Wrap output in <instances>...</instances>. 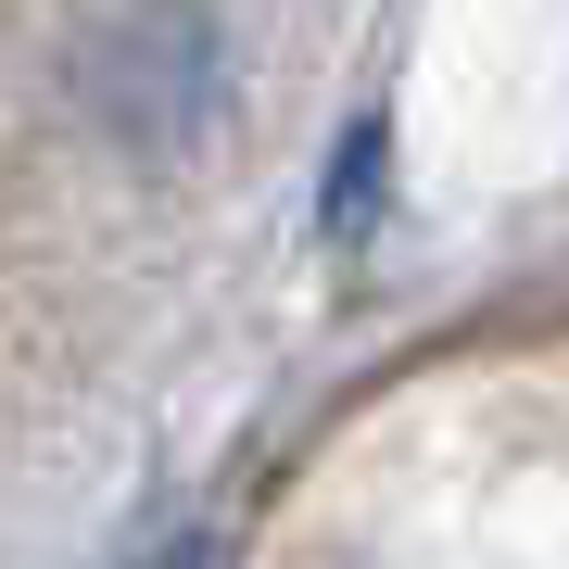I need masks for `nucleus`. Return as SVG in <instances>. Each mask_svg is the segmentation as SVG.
<instances>
[{
    "label": "nucleus",
    "mask_w": 569,
    "mask_h": 569,
    "mask_svg": "<svg viewBox=\"0 0 569 569\" xmlns=\"http://www.w3.org/2000/svg\"><path fill=\"white\" fill-rule=\"evenodd\" d=\"M140 569H228V557H216V545H203V531H190V545H152V557H140Z\"/></svg>",
    "instance_id": "f257e3e1"
}]
</instances>
